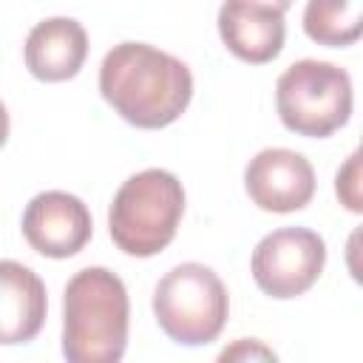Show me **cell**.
<instances>
[{"label":"cell","mask_w":363,"mask_h":363,"mask_svg":"<svg viewBox=\"0 0 363 363\" xmlns=\"http://www.w3.org/2000/svg\"><path fill=\"white\" fill-rule=\"evenodd\" d=\"M102 99L133 128L173 125L193 99L190 68L147 43H119L99 65Z\"/></svg>","instance_id":"obj_1"},{"label":"cell","mask_w":363,"mask_h":363,"mask_svg":"<svg viewBox=\"0 0 363 363\" xmlns=\"http://www.w3.org/2000/svg\"><path fill=\"white\" fill-rule=\"evenodd\" d=\"M130 301L105 267L79 269L62 292V354L68 363H116L128 346Z\"/></svg>","instance_id":"obj_2"},{"label":"cell","mask_w":363,"mask_h":363,"mask_svg":"<svg viewBox=\"0 0 363 363\" xmlns=\"http://www.w3.org/2000/svg\"><path fill=\"white\" fill-rule=\"evenodd\" d=\"M184 216V187L162 167L133 173L116 190L108 210V230L113 244L133 258L162 252L179 230Z\"/></svg>","instance_id":"obj_3"},{"label":"cell","mask_w":363,"mask_h":363,"mask_svg":"<svg viewBox=\"0 0 363 363\" xmlns=\"http://www.w3.org/2000/svg\"><path fill=\"white\" fill-rule=\"evenodd\" d=\"M153 315L159 329L173 343H213L230 315L227 286L204 264H179L159 278L153 289Z\"/></svg>","instance_id":"obj_4"},{"label":"cell","mask_w":363,"mask_h":363,"mask_svg":"<svg viewBox=\"0 0 363 363\" xmlns=\"http://www.w3.org/2000/svg\"><path fill=\"white\" fill-rule=\"evenodd\" d=\"M354 94L349 74L323 60H298L275 82V108L286 130L323 139L352 116Z\"/></svg>","instance_id":"obj_5"},{"label":"cell","mask_w":363,"mask_h":363,"mask_svg":"<svg viewBox=\"0 0 363 363\" xmlns=\"http://www.w3.org/2000/svg\"><path fill=\"white\" fill-rule=\"evenodd\" d=\"M326 264V244L315 230L281 227L267 233L252 250V278L269 298H298L320 278Z\"/></svg>","instance_id":"obj_6"},{"label":"cell","mask_w":363,"mask_h":363,"mask_svg":"<svg viewBox=\"0 0 363 363\" xmlns=\"http://www.w3.org/2000/svg\"><path fill=\"white\" fill-rule=\"evenodd\" d=\"M91 235V210L65 190L37 193L23 210V238L45 258H71L85 250Z\"/></svg>","instance_id":"obj_7"},{"label":"cell","mask_w":363,"mask_h":363,"mask_svg":"<svg viewBox=\"0 0 363 363\" xmlns=\"http://www.w3.org/2000/svg\"><path fill=\"white\" fill-rule=\"evenodd\" d=\"M244 187L255 207L267 213H295L315 196V170L309 159L289 147H264L250 159Z\"/></svg>","instance_id":"obj_8"},{"label":"cell","mask_w":363,"mask_h":363,"mask_svg":"<svg viewBox=\"0 0 363 363\" xmlns=\"http://www.w3.org/2000/svg\"><path fill=\"white\" fill-rule=\"evenodd\" d=\"M218 34L233 57L264 65L284 48V11L250 0H224L218 9Z\"/></svg>","instance_id":"obj_9"},{"label":"cell","mask_w":363,"mask_h":363,"mask_svg":"<svg viewBox=\"0 0 363 363\" xmlns=\"http://www.w3.org/2000/svg\"><path fill=\"white\" fill-rule=\"evenodd\" d=\"M88 57V34L74 17H48L37 23L23 45L26 68L43 82H65L79 74Z\"/></svg>","instance_id":"obj_10"},{"label":"cell","mask_w":363,"mask_h":363,"mask_svg":"<svg viewBox=\"0 0 363 363\" xmlns=\"http://www.w3.org/2000/svg\"><path fill=\"white\" fill-rule=\"evenodd\" d=\"M45 284L17 261L0 264V340L6 346L28 343L45 323Z\"/></svg>","instance_id":"obj_11"},{"label":"cell","mask_w":363,"mask_h":363,"mask_svg":"<svg viewBox=\"0 0 363 363\" xmlns=\"http://www.w3.org/2000/svg\"><path fill=\"white\" fill-rule=\"evenodd\" d=\"M303 31L329 48L357 43L363 37V0H306Z\"/></svg>","instance_id":"obj_12"},{"label":"cell","mask_w":363,"mask_h":363,"mask_svg":"<svg viewBox=\"0 0 363 363\" xmlns=\"http://www.w3.org/2000/svg\"><path fill=\"white\" fill-rule=\"evenodd\" d=\"M335 196L340 207L349 213L363 216V150L357 147L354 153L346 156V162L335 173Z\"/></svg>","instance_id":"obj_13"},{"label":"cell","mask_w":363,"mask_h":363,"mask_svg":"<svg viewBox=\"0 0 363 363\" xmlns=\"http://www.w3.org/2000/svg\"><path fill=\"white\" fill-rule=\"evenodd\" d=\"M343 258H346V269H349V275L363 286V224L354 227V230L349 233Z\"/></svg>","instance_id":"obj_14"},{"label":"cell","mask_w":363,"mask_h":363,"mask_svg":"<svg viewBox=\"0 0 363 363\" xmlns=\"http://www.w3.org/2000/svg\"><path fill=\"white\" fill-rule=\"evenodd\" d=\"M275 357L269 349H264L261 343H250V349H247V337L244 340H238L235 346H230V349H224L221 352V360H227V357Z\"/></svg>","instance_id":"obj_15"},{"label":"cell","mask_w":363,"mask_h":363,"mask_svg":"<svg viewBox=\"0 0 363 363\" xmlns=\"http://www.w3.org/2000/svg\"><path fill=\"white\" fill-rule=\"evenodd\" d=\"M250 3H261V6H269V9H278V11H286L292 6V0H250Z\"/></svg>","instance_id":"obj_16"},{"label":"cell","mask_w":363,"mask_h":363,"mask_svg":"<svg viewBox=\"0 0 363 363\" xmlns=\"http://www.w3.org/2000/svg\"><path fill=\"white\" fill-rule=\"evenodd\" d=\"M360 150H363V142H360Z\"/></svg>","instance_id":"obj_17"}]
</instances>
